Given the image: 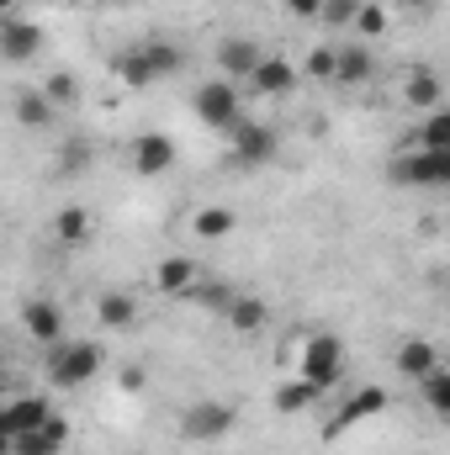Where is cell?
<instances>
[{
  "instance_id": "obj_1",
  "label": "cell",
  "mask_w": 450,
  "mask_h": 455,
  "mask_svg": "<svg viewBox=\"0 0 450 455\" xmlns=\"http://www.w3.org/2000/svg\"><path fill=\"white\" fill-rule=\"evenodd\" d=\"M181 64H186V53H181L175 43L149 37V43H133V48H122V53H117V80H122L127 91H149V85H159V80L181 75Z\"/></svg>"
},
{
  "instance_id": "obj_2",
  "label": "cell",
  "mask_w": 450,
  "mask_h": 455,
  "mask_svg": "<svg viewBox=\"0 0 450 455\" xmlns=\"http://www.w3.org/2000/svg\"><path fill=\"white\" fill-rule=\"evenodd\" d=\"M53 355H48V387L53 392H80L85 381H96V371H101V344L96 339H59V344H48Z\"/></svg>"
},
{
  "instance_id": "obj_3",
  "label": "cell",
  "mask_w": 450,
  "mask_h": 455,
  "mask_svg": "<svg viewBox=\"0 0 450 455\" xmlns=\"http://www.w3.org/2000/svg\"><path fill=\"white\" fill-rule=\"evenodd\" d=\"M387 180H392V186H403V191H446V186H450V154L398 148V159H392Z\"/></svg>"
},
{
  "instance_id": "obj_4",
  "label": "cell",
  "mask_w": 450,
  "mask_h": 455,
  "mask_svg": "<svg viewBox=\"0 0 450 455\" xmlns=\"http://www.w3.org/2000/svg\"><path fill=\"white\" fill-rule=\"evenodd\" d=\"M233 424H238V413L228 403H213V397H197L181 413V435L197 440V445H223L228 435H233Z\"/></svg>"
},
{
  "instance_id": "obj_5",
  "label": "cell",
  "mask_w": 450,
  "mask_h": 455,
  "mask_svg": "<svg viewBox=\"0 0 450 455\" xmlns=\"http://www.w3.org/2000/svg\"><path fill=\"white\" fill-rule=\"evenodd\" d=\"M228 138H233V164H238V170H260V164H270V159H276V148H281L276 127L249 122V116H238V122L228 127Z\"/></svg>"
},
{
  "instance_id": "obj_6",
  "label": "cell",
  "mask_w": 450,
  "mask_h": 455,
  "mask_svg": "<svg viewBox=\"0 0 450 455\" xmlns=\"http://www.w3.org/2000/svg\"><path fill=\"white\" fill-rule=\"evenodd\" d=\"M297 360H302V376L329 392L339 381V371H344V339H334V334H308Z\"/></svg>"
},
{
  "instance_id": "obj_7",
  "label": "cell",
  "mask_w": 450,
  "mask_h": 455,
  "mask_svg": "<svg viewBox=\"0 0 450 455\" xmlns=\"http://www.w3.org/2000/svg\"><path fill=\"white\" fill-rule=\"evenodd\" d=\"M197 116H202L207 127L228 132V127L244 116V107H238V85H233V80H207V85H197Z\"/></svg>"
},
{
  "instance_id": "obj_8",
  "label": "cell",
  "mask_w": 450,
  "mask_h": 455,
  "mask_svg": "<svg viewBox=\"0 0 450 455\" xmlns=\"http://www.w3.org/2000/svg\"><path fill=\"white\" fill-rule=\"evenodd\" d=\"M43 53V27L27 16H5L0 21V59L5 64H32Z\"/></svg>"
},
{
  "instance_id": "obj_9",
  "label": "cell",
  "mask_w": 450,
  "mask_h": 455,
  "mask_svg": "<svg viewBox=\"0 0 450 455\" xmlns=\"http://www.w3.org/2000/svg\"><path fill=\"white\" fill-rule=\"evenodd\" d=\"M170 164H175V138H170V132H138V138H133V175L154 180V175H165Z\"/></svg>"
},
{
  "instance_id": "obj_10",
  "label": "cell",
  "mask_w": 450,
  "mask_h": 455,
  "mask_svg": "<svg viewBox=\"0 0 450 455\" xmlns=\"http://www.w3.org/2000/svg\"><path fill=\"white\" fill-rule=\"evenodd\" d=\"M249 85H254V96L281 101V96H292V91H297V64H292V59H276V53H265V59L254 64Z\"/></svg>"
},
{
  "instance_id": "obj_11",
  "label": "cell",
  "mask_w": 450,
  "mask_h": 455,
  "mask_svg": "<svg viewBox=\"0 0 450 455\" xmlns=\"http://www.w3.org/2000/svg\"><path fill=\"white\" fill-rule=\"evenodd\" d=\"M260 59H265V53H260V43H254V37H223V43H218V53H213V64L223 69V80H233V85H238V80H249Z\"/></svg>"
},
{
  "instance_id": "obj_12",
  "label": "cell",
  "mask_w": 450,
  "mask_h": 455,
  "mask_svg": "<svg viewBox=\"0 0 450 455\" xmlns=\"http://www.w3.org/2000/svg\"><path fill=\"white\" fill-rule=\"evenodd\" d=\"M21 329H27L37 344H59L64 339V313H59V302L27 297V302H21Z\"/></svg>"
},
{
  "instance_id": "obj_13",
  "label": "cell",
  "mask_w": 450,
  "mask_h": 455,
  "mask_svg": "<svg viewBox=\"0 0 450 455\" xmlns=\"http://www.w3.org/2000/svg\"><path fill=\"white\" fill-rule=\"evenodd\" d=\"M197 281H202V265L191 254H165L154 265V291H165V297H186Z\"/></svg>"
},
{
  "instance_id": "obj_14",
  "label": "cell",
  "mask_w": 450,
  "mask_h": 455,
  "mask_svg": "<svg viewBox=\"0 0 450 455\" xmlns=\"http://www.w3.org/2000/svg\"><path fill=\"white\" fill-rule=\"evenodd\" d=\"M64 440H69V419L48 413V424H43V429H27V435H16V440H11V455H59V451H64Z\"/></svg>"
},
{
  "instance_id": "obj_15",
  "label": "cell",
  "mask_w": 450,
  "mask_h": 455,
  "mask_svg": "<svg viewBox=\"0 0 450 455\" xmlns=\"http://www.w3.org/2000/svg\"><path fill=\"white\" fill-rule=\"evenodd\" d=\"M387 403H392V392L387 387H360L344 408L334 413V424H329V435H344L350 424H360V419H376V413H387Z\"/></svg>"
},
{
  "instance_id": "obj_16",
  "label": "cell",
  "mask_w": 450,
  "mask_h": 455,
  "mask_svg": "<svg viewBox=\"0 0 450 455\" xmlns=\"http://www.w3.org/2000/svg\"><path fill=\"white\" fill-rule=\"evenodd\" d=\"M48 397H11L5 408H0V429L16 440V435H27V429H43L48 424Z\"/></svg>"
},
{
  "instance_id": "obj_17",
  "label": "cell",
  "mask_w": 450,
  "mask_h": 455,
  "mask_svg": "<svg viewBox=\"0 0 450 455\" xmlns=\"http://www.w3.org/2000/svg\"><path fill=\"white\" fill-rule=\"evenodd\" d=\"M376 75V59H371V43H350L334 53V80L339 85H366Z\"/></svg>"
},
{
  "instance_id": "obj_18",
  "label": "cell",
  "mask_w": 450,
  "mask_h": 455,
  "mask_svg": "<svg viewBox=\"0 0 450 455\" xmlns=\"http://www.w3.org/2000/svg\"><path fill=\"white\" fill-rule=\"evenodd\" d=\"M91 233H96V218H91V207L69 202V207H59V212H53V238H59V243L80 249V243H85Z\"/></svg>"
},
{
  "instance_id": "obj_19",
  "label": "cell",
  "mask_w": 450,
  "mask_h": 455,
  "mask_svg": "<svg viewBox=\"0 0 450 455\" xmlns=\"http://www.w3.org/2000/svg\"><path fill=\"white\" fill-rule=\"evenodd\" d=\"M223 318H228V329H233V334H260V329L270 323V307H265L260 297H228Z\"/></svg>"
},
{
  "instance_id": "obj_20",
  "label": "cell",
  "mask_w": 450,
  "mask_h": 455,
  "mask_svg": "<svg viewBox=\"0 0 450 455\" xmlns=\"http://www.w3.org/2000/svg\"><path fill=\"white\" fill-rule=\"evenodd\" d=\"M11 116H16V127H27V132H48L59 112L48 107V96H43V91H21V96L11 101Z\"/></svg>"
},
{
  "instance_id": "obj_21",
  "label": "cell",
  "mask_w": 450,
  "mask_h": 455,
  "mask_svg": "<svg viewBox=\"0 0 450 455\" xmlns=\"http://www.w3.org/2000/svg\"><path fill=\"white\" fill-rule=\"evenodd\" d=\"M440 365V349L430 339H408L398 344V376H408V381H419V376H430Z\"/></svg>"
},
{
  "instance_id": "obj_22",
  "label": "cell",
  "mask_w": 450,
  "mask_h": 455,
  "mask_svg": "<svg viewBox=\"0 0 450 455\" xmlns=\"http://www.w3.org/2000/svg\"><path fill=\"white\" fill-rule=\"evenodd\" d=\"M318 397H324V387H313L308 376H297V381H281V387H276L270 408H276V413H308Z\"/></svg>"
},
{
  "instance_id": "obj_23",
  "label": "cell",
  "mask_w": 450,
  "mask_h": 455,
  "mask_svg": "<svg viewBox=\"0 0 450 455\" xmlns=\"http://www.w3.org/2000/svg\"><path fill=\"white\" fill-rule=\"evenodd\" d=\"M233 228H238V212L233 207H197V218H191V233L202 243H223Z\"/></svg>"
},
{
  "instance_id": "obj_24",
  "label": "cell",
  "mask_w": 450,
  "mask_h": 455,
  "mask_svg": "<svg viewBox=\"0 0 450 455\" xmlns=\"http://www.w3.org/2000/svg\"><path fill=\"white\" fill-rule=\"evenodd\" d=\"M96 318H101L107 329H133V323H138V302H133L127 291H101V297H96Z\"/></svg>"
},
{
  "instance_id": "obj_25",
  "label": "cell",
  "mask_w": 450,
  "mask_h": 455,
  "mask_svg": "<svg viewBox=\"0 0 450 455\" xmlns=\"http://www.w3.org/2000/svg\"><path fill=\"white\" fill-rule=\"evenodd\" d=\"M414 148H424V154H450V112L446 107H435V112L424 116V127L414 132Z\"/></svg>"
},
{
  "instance_id": "obj_26",
  "label": "cell",
  "mask_w": 450,
  "mask_h": 455,
  "mask_svg": "<svg viewBox=\"0 0 450 455\" xmlns=\"http://www.w3.org/2000/svg\"><path fill=\"white\" fill-rule=\"evenodd\" d=\"M408 107H419V112H435L440 101H446V85H440V75H430V69H419V75H408Z\"/></svg>"
},
{
  "instance_id": "obj_27",
  "label": "cell",
  "mask_w": 450,
  "mask_h": 455,
  "mask_svg": "<svg viewBox=\"0 0 450 455\" xmlns=\"http://www.w3.org/2000/svg\"><path fill=\"white\" fill-rule=\"evenodd\" d=\"M43 96H48V107H53V112H64V107H75L85 91H80V75H69V69H53V75L43 80Z\"/></svg>"
},
{
  "instance_id": "obj_28",
  "label": "cell",
  "mask_w": 450,
  "mask_h": 455,
  "mask_svg": "<svg viewBox=\"0 0 450 455\" xmlns=\"http://www.w3.org/2000/svg\"><path fill=\"white\" fill-rule=\"evenodd\" d=\"M387 21H392V16H387L382 0H360V5H355V32H360V43H376V37L387 32Z\"/></svg>"
},
{
  "instance_id": "obj_29",
  "label": "cell",
  "mask_w": 450,
  "mask_h": 455,
  "mask_svg": "<svg viewBox=\"0 0 450 455\" xmlns=\"http://www.w3.org/2000/svg\"><path fill=\"white\" fill-rule=\"evenodd\" d=\"M419 387H424V408L430 413H450V371L446 365H435L430 376H419Z\"/></svg>"
},
{
  "instance_id": "obj_30",
  "label": "cell",
  "mask_w": 450,
  "mask_h": 455,
  "mask_svg": "<svg viewBox=\"0 0 450 455\" xmlns=\"http://www.w3.org/2000/svg\"><path fill=\"white\" fill-rule=\"evenodd\" d=\"M334 53H339V48L318 43V48H308V64H302V69H308L313 80H334Z\"/></svg>"
},
{
  "instance_id": "obj_31",
  "label": "cell",
  "mask_w": 450,
  "mask_h": 455,
  "mask_svg": "<svg viewBox=\"0 0 450 455\" xmlns=\"http://www.w3.org/2000/svg\"><path fill=\"white\" fill-rule=\"evenodd\" d=\"M355 5H360V0H324V5H318V21H324V27H350V21H355Z\"/></svg>"
},
{
  "instance_id": "obj_32",
  "label": "cell",
  "mask_w": 450,
  "mask_h": 455,
  "mask_svg": "<svg viewBox=\"0 0 450 455\" xmlns=\"http://www.w3.org/2000/svg\"><path fill=\"white\" fill-rule=\"evenodd\" d=\"M59 170H64V175H85V170H91V148H85V143H69V148L59 154Z\"/></svg>"
},
{
  "instance_id": "obj_33",
  "label": "cell",
  "mask_w": 450,
  "mask_h": 455,
  "mask_svg": "<svg viewBox=\"0 0 450 455\" xmlns=\"http://www.w3.org/2000/svg\"><path fill=\"white\" fill-rule=\"evenodd\" d=\"M318 5H324V0H286V16H297V21H318Z\"/></svg>"
},
{
  "instance_id": "obj_34",
  "label": "cell",
  "mask_w": 450,
  "mask_h": 455,
  "mask_svg": "<svg viewBox=\"0 0 450 455\" xmlns=\"http://www.w3.org/2000/svg\"><path fill=\"white\" fill-rule=\"evenodd\" d=\"M122 392H143V371H138V365L122 371Z\"/></svg>"
},
{
  "instance_id": "obj_35",
  "label": "cell",
  "mask_w": 450,
  "mask_h": 455,
  "mask_svg": "<svg viewBox=\"0 0 450 455\" xmlns=\"http://www.w3.org/2000/svg\"><path fill=\"white\" fill-rule=\"evenodd\" d=\"M5 16H16V0H0V21H5Z\"/></svg>"
},
{
  "instance_id": "obj_36",
  "label": "cell",
  "mask_w": 450,
  "mask_h": 455,
  "mask_svg": "<svg viewBox=\"0 0 450 455\" xmlns=\"http://www.w3.org/2000/svg\"><path fill=\"white\" fill-rule=\"evenodd\" d=\"M0 455H11V435L5 429H0Z\"/></svg>"
},
{
  "instance_id": "obj_37",
  "label": "cell",
  "mask_w": 450,
  "mask_h": 455,
  "mask_svg": "<svg viewBox=\"0 0 450 455\" xmlns=\"http://www.w3.org/2000/svg\"><path fill=\"white\" fill-rule=\"evenodd\" d=\"M91 5H122V0H91Z\"/></svg>"
},
{
  "instance_id": "obj_38",
  "label": "cell",
  "mask_w": 450,
  "mask_h": 455,
  "mask_svg": "<svg viewBox=\"0 0 450 455\" xmlns=\"http://www.w3.org/2000/svg\"><path fill=\"white\" fill-rule=\"evenodd\" d=\"M0 387H5V365H0Z\"/></svg>"
},
{
  "instance_id": "obj_39",
  "label": "cell",
  "mask_w": 450,
  "mask_h": 455,
  "mask_svg": "<svg viewBox=\"0 0 450 455\" xmlns=\"http://www.w3.org/2000/svg\"><path fill=\"white\" fill-rule=\"evenodd\" d=\"M408 5H430V0H408Z\"/></svg>"
},
{
  "instance_id": "obj_40",
  "label": "cell",
  "mask_w": 450,
  "mask_h": 455,
  "mask_svg": "<svg viewBox=\"0 0 450 455\" xmlns=\"http://www.w3.org/2000/svg\"><path fill=\"white\" fill-rule=\"evenodd\" d=\"M0 360H5V339H0Z\"/></svg>"
}]
</instances>
